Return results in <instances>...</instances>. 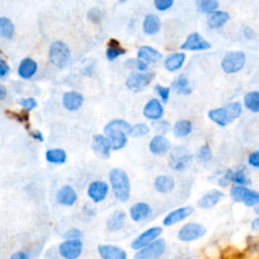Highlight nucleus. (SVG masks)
<instances>
[{"label": "nucleus", "mask_w": 259, "mask_h": 259, "mask_svg": "<svg viewBox=\"0 0 259 259\" xmlns=\"http://www.w3.org/2000/svg\"><path fill=\"white\" fill-rule=\"evenodd\" d=\"M132 125L122 119H114L106 123L104 126V134L109 139L112 150H119L123 148L127 142L126 135H130Z\"/></svg>", "instance_id": "1"}, {"label": "nucleus", "mask_w": 259, "mask_h": 259, "mask_svg": "<svg viewBox=\"0 0 259 259\" xmlns=\"http://www.w3.org/2000/svg\"><path fill=\"white\" fill-rule=\"evenodd\" d=\"M108 178L114 197L119 202H126L131 197V181L126 172L120 168H113L109 171Z\"/></svg>", "instance_id": "2"}, {"label": "nucleus", "mask_w": 259, "mask_h": 259, "mask_svg": "<svg viewBox=\"0 0 259 259\" xmlns=\"http://www.w3.org/2000/svg\"><path fill=\"white\" fill-rule=\"evenodd\" d=\"M242 112V105L240 102H232L228 105L208 111V117L221 126H226L234 119L240 116Z\"/></svg>", "instance_id": "3"}, {"label": "nucleus", "mask_w": 259, "mask_h": 259, "mask_svg": "<svg viewBox=\"0 0 259 259\" xmlns=\"http://www.w3.org/2000/svg\"><path fill=\"white\" fill-rule=\"evenodd\" d=\"M230 196L236 202H242L247 206L259 205V192L243 185L233 186L230 190Z\"/></svg>", "instance_id": "4"}, {"label": "nucleus", "mask_w": 259, "mask_h": 259, "mask_svg": "<svg viewBox=\"0 0 259 259\" xmlns=\"http://www.w3.org/2000/svg\"><path fill=\"white\" fill-rule=\"evenodd\" d=\"M70 50L65 42L57 40L51 45L49 50V58L51 63L56 67L63 68L70 60Z\"/></svg>", "instance_id": "5"}, {"label": "nucleus", "mask_w": 259, "mask_h": 259, "mask_svg": "<svg viewBox=\"0 0 259 259\" xmlns=\"http://www.w3.org/2000/svg\"><path fill=\"white\" fill-rule=\"evenodd\" d=\"M162 233H163V229L161 227H158V226L151 227V228L145 230L144 232H142L140 235H138L132 241L131 247H132V249L139 251V250L145 248L146 246L150 245L157 239H159V237L162 235Z\"/></svg>", "instance_id": "6"}, {"label": "nucleus", "mask_w": 259, "mask_h": 259, "mask_svg": "<svg viewBox=\"0 0 259 259\" xmlns=\"http://www.w3.org/2000/svg\"><path fill=\"white\" fill-rule=\"evenodd\" d=\"M206 233V229L198 224V223H187L182 226L178 233L177 238L181 242H193L201 237H203Z\"/></svg>", "instance_id": "7"}, {"label": "nucleus", "mask_w": 259, "mask_h": 259, "mask_svg": "<svg viewBox=\"0 0 259 259\" xmlns=\"http://www.w3.org/2000/svg\"><path fill=\"white\" fill-rule=\"evenodd\" d=\"M246 62V56L243 52H230L222 60L221 67L228 74L240 71Z\"/></svg>", "instance_id": "8"}, {"label": "nucleus", "mask_w": 259, "mask_h": 259, "mask_svg": "<svg viewBox=\"0 0 259 259\" xmlns=\"http://www.w3.org/2000/svg\"><path fill=\"white\" fill-rule=\"evenodd\" d=\"M166 250V242L164 239H157L150 245L136 252L134 259H158Z\"/></svg>", "instance_id": "9"}, {"label": "nucleus", "mask_w": 259, "mask_h": 259, "mask_svg": "<svg viewBox=\"0 0 259 259\" xmlns=\"http://www.w3.org/2000/svg\"><path fill=\"white\" fill-rule=\"evenodd\" d=\"M192 156L184 147L175 148L169 157V166L176 171L184 170L191 162Z\"/></svg>", "instance_id": "10"}, {"label": "nucleus", "mask_w": 259, "mask_h": 259, "mask_svg": "<svg viewBox=\"0 0 259 259\" xmlns=\"http://www.w3.org/2000/svg\"><path fill=\"white\" fill-rule=\"evenodd\" d=\"M83 243L80 239L65 240L60 243L58 252L63 259H77L82 254Z\"/></svg>", "instance_id": "11"}, {"label": "nucleus", "mask_w": 259, "mask_h": 259, "mask_svg": "<svg viewBox=\"0 0 259 259\" xmlns=\"http://www.w3.org/2000/svg\"><path fill=\"white\" fill-rule=\"evenodd\" d=\"M108 191H109V186L105 181L95 180L88 185L87 195L93 202L99 203L107 197Z\"/></svg>", "instance_id": "12"}, {"label": "nucleus", "mask_w": 259, "mask_h": 259, "mask_svg": "<svg viewBox=\"0 0 259 259\" xmlns=\"http://www.w3.org/2000/svg\"><path fill=\"white\" fill-rule=\"evenodd\" d=\"M153 78L152 73H132L126 79V86L130 90L141 91L151 83Z\"/></svg>", "instance_id": "13"}, {"label": "nucleus", "mask_w": 259, "mask_h": 259, "mask_svg": "<svg viewBox=\"0 0 259 259\" xmlns=\"http://www.w3.org/2000/svg\"><path fill=\"white\" fill-rule=\"evenodd\" d=\"M193 212V208L191 206H181L178 208H175L168 212L165 218L163 219V225L165 227H170L175 224H178L188 217H190Z\"/></svg>", "instance_id": "14"}, {"label": "nucleus", "mask_w": 259, "mask_h": 259, "mask_svg": "<svg viewBox=\"0 0 259 259\" xmlns=\"http://www.w3.org/2000/svg\"><path fill=\"white\" fill-rule=\"evenodd\" d=\"M78 199L76 190L70 185L61 186L56 193V200L60 205L72 206Z\"/></svg>", "instance_id": "15"}, {"label": "nucleus", "mask_w": 259, "mask_h": 259, "mask_svg": "<svg viewBox=\"0 0 259 259\" xmlns=\"http://www.w3.org/2000/svg\"><path fill=\"white\" fill-rule=\"evenodd\" d=\"M180 48L186 51H204L210 48V44L199 33L192 32L187 36L186 40L181 45Z\"/></svg>", "instance_id": "16"}, {"label": "nucleus", "mask_w": 259, "mask_h": 259, "mask_svg": "<svg viewBox=\"0 0 259 259\" xmlns=\"http://www.w3.org/2000/svg\"><path fill=\"white\" fill-rule=\"evenodd\" d=\"M92 149L97 155L107 159L110 157V150L112 149V146L106 136L97 134L92 139Z\"/></svg>", "instance_id": "17"}, {"label": "nucleus", "mask_w": 259, "mask_h": 259, "mask_svg": "<svg viewBox=\"0 0 259 259\" xmlns=\"http://www.w3.org/2000/svg\"><path fill=\"white\" fill-rule=\"evenodd\" d=\"M97 250L102 259H127L126 252L115 245L101 244L98 246Z\"/></svg>", "instance_id": "18"}, {"label": "nucleus", "mask_w": 259, "mask_h": 259, "mask_svg": "<svg viewBox=\"0 0 259 259\" xmlns=\"http://www.w3.org/2000/svg\"><path fill=\"white\" fill-rule=\"evenodd\" d=\"M128 214H130V218L132 221L137 222V223L142 222L151 217L152 208L147 202L140 201V202L133 204L130 207Z\"/></svg>", "instance_id": "19"}, {"label": "nucleus", "mask_w": 259, "mask_h": 259, "mask_svg": "<svg viewBox=\"0 0 259 259\" xmlns=\"http://www.w3.org/2000/svg\"><path fill=\"white\" fill-rule=\"evenodd\" d=\"M224 197V193L219 189H211L204 193L198 200L197 206L200 208H210L218 204Z\"/></svg>", "instance_id": "20"}, {"label": "nucleus", "mask_w": 259, "mask_h": 259, "mask_svg": "<svg viewBox=\"0 0 259 259\" xmlns=\"http://www.w3.org/2000/svg\"><path fill=\"white\" fill-rule=\"evenodd\" d=\"M149 149H150L152 154L157 155V156H161V155L166 154L169 151L170 143L164 136L157 135L151 140L150 145H149Z\"/></svg>", "instance_id": "21"}, {"label": "nucleus", "mask_w": 259, "mask_h": 259, "mask_svg": "<svg viewBox=\"0 0 259 259\" xmlns=\"http://www.w3.org/2000/svg\"><path fill=\"white\" fill-rule=\"evenodd\" d=\"M83 96L75 91H70V92H66L63 95V105L66 109L70 110V111H75L78 110L82 104H83Z\"/></svg>", "instance_id": "22"}, {"label": "nucleus", "mask_w": 259, "mask_h": 259, "mask_svg": "<svg viewBox=\"0 0 259 259\" xmlns=\"http://www.w3.org/2000/svg\"><path fill=\"white\" fill-rule=\"evenodd\" d=\"M154 188L157 192L166 194L175 188V181L169 175H159L154 180Z\"/></svg>", "instance_id": "23"}, {"label": "nucleus", "mask_w": 259, "mask_h": 259, "mask_svg": "<svg viewBox=\"0 0 259 259\" xmlns=\"http://www.w3.org/2000/svg\"><path fill=\"white\" fill-rule=\"evenodd\" d=\"M126 214L122 210H116L112 212L106 220V228L107 230L111 232H116L119 231L120 229L123 228L124 223H125Z\"/></svg>", "instance_id": "24"}, {"label": "nucleus", "mask_w": 259, "mask_h": 259, "mask_svg": "<svg viewBox=\"0 0 259 259\" xmlns=\"http://www.w3.org/2000/svg\"><path fill=\"white\" fill-rule=\"evenodd\" d=\"M144 115L149 119H159L164 113L162 104L157 99H151L144 107Z\"/></svg>", "instance_id": "25"}, {"label": "nucleus", "mask_w": 259, "mask_h": 259, "mask_svg": "<svg viewBox=\"0 0 259 259\" xmlns=\"http://www.w3.org/2000/svg\"><path fill=\"white\" fill-rule=\"evenodd\" d=\"M224 177L229 182H234L237 185H247L250 183L249 177L246 175V172L244 169H238V170H232L228 169L225 173Z\"/></svg>", "instance_id": "26"}, {"label": "nucleus", "mask_w": 259, "mask_h": 259, "mask_svg": "<svg viewBox=\"0 0 259 259\" xmlns=\"http://www.w3.org/2000/svg\"><path fill=\"white\" fill-rule=\"evenodd\" d=\"M37 70V64L30 58L23 59L18 67V74L23 79H29Z\"/></svg>", "instance_id": "27"}, {"label": "nucleus", "mask_w": 259, "mask_h": 259, "mask_svg": "<svg viewBox=\"0 0 259 259\" xmlns=\"http://www.w3.org/2000/svg\"><path fill=\"white\" fill-rule=\"evenodd\" d=\"M229 19H230V15L228 12L217 10L208 15L207 25L210 28H219V27H222Z\"/></svg>", "instance_id": "28"}, {"label": "nucleus", "mask_w": 259, "mask_h": 259, "mask_svg": "<svg viewBox=\"0 0 259 259\" xmlns=\"http://www.w3.org/2000/svg\"><path fill=\"white\" fill-rule=\"evenodd\" d=\"M184 61H185V54H183V53H174V54L169 55L165 59L164 66L168 71L174 72V71L181 68Z\"/></svg>", "instance_id": "29"}, {"label": "nucleus", "mask_w": 259, "mask_h": 259, "mask_svg": "<svg viewBox=\"0 0 259 259\" xmlns=\"http://www.w3.org/2000/svg\"><path fill=\"white\" fill-rule=\"evenodd\" d=\"M144 32L147 34H155L161 28L160 18L155 14H149L145 17L143 22Z\"/></svg>", "instance_id": "30"}, {"label": "nucleus", "mask_w": 259, "mask_h": 259, "mask_svg": "<svg viewBox=\"0 0 259 259\" xmlns=\"http://www.w3.org/2000/svg\"><path fill=\"white\" fill-rule=\"evenodd\" d=\"M138 57L148 62H158L162 59V54L152 47L143 46L138 51Z\"/></svg>", "instance_id": "31"}, {"label": "nucleus", "mask_w": 259, "mask_h": 259, "mask_svg": "<svg viewBox=\"0 0 259 259\" xmlns=\"http://www.w3.org/2000/svg\"><path fill=\"white\" fill-rule=\"evenodd\" d=\"M46 159L52 164H64L67 160V154L63 149H51L46 152Z\"/></svg>", "instance_id": "32"}, {"label": "nucleus", "mask_w": 259, "mask_h": 259, "mask_svg": "<svg viewBox=\"0 0 259 259\" xmlns=\"http://www.w3.org/2000/svg\"><path fill=\"white\" fill-rule=\"evenodd\" d=\"M192 131V123L189 120L181 119L174 124L173 133L176 138H184L188 136Z\"/></svg>", "instance_id": "33"}, {"label": "nucleus", "mask_w": 259, "mask_h": 259, "mask_svg": "<svg viewBox=\"0 0 259 259\" xmlns=\"http://www.w3.org/2000/svg\"><path fill=\"white\" fill-rule=\"evenodd\" d=\"M125 50L119 46V42L116 39H110L108 42V48L106 50V58L108 61H113L117 57L123 55Z\"/></svg>", "instance_id": "34"}, {"label": "nucleus", "mask_w": 259, "mask_h": 259, "mask_svg": "<svg viewBox=\"0 0 259 259\" xmlns=\"http://www.w3.org/2000/svg\"><path fill=\"white\" fill-rule=\"evenodd\" d=\"M244 104L247 109L259 112V91H250L244 96Z\"/></svg>", "instance_id": "35"}, {"label": "nucleus", "mask_w": 259, "mask_h": 259, "mask_svg": "<svg viewBox=\"0 0 259 259\" xmlns=\"http://www.w3.org/2000/svg\"><path fill=\"white\" fill-rule=\"evenodd\" d=\"M173 88L174 90L179 93V94H184V95H187V94H190L191 91H192V88L190 87V84H189V81L186 77L184 76H179L174 82H173Z\"/></svg>", "instance_id": "36"}, {"label": "nucleus", "mask_w": 259, "mask_h": 259, "mask_svg": "<svg viewBox=\"0 0 259 259\" xmlns=\"http://www.w3.org/2000/svg\"><path fill=\"white\" fill-rule=\"evenodd\" d=\"M196 7L202 13H212L219 7L218 0H196Z\"/></svg>", "instance_id": "37"}, {"label": "nucleus", "mask_w": 259, "mask_h": 259, "mask_svg": "<svg viewBox=\"0 0 259 259\" xmlns=\"http://www.w3.org/2000/svg\"><path fill=\"white\" fill-rule=\"evenodd\" d=\"M0 33L3 37L11 38L14 33V25L7 17H0Z\"/></svg>", "instance_id": "38"}, {"label": "nucleus", "mask_w": 259, "mask_h": 259, "mask_svg": "<svg viewBox=\"0 0 259 259\" xmlns=\"http://www.w3.org/2000/svg\"><path fill=\"white\" fill-rule=\"evenodd\" d=\"M149 132H150V127L147 124L139 123V124L132 126L130 136L134 137V138H139V137H143V136L149 134Z\"/></svg>", "instance_id": "39"}, {"label": "nucleus", "mask_w": 259, "mask_h": 259, "mask_svg": "<svg viewBox=\"0 0 259 259\" xmlns=\"http://www.w3.org/2000/svg\"><path fill=\"white\" fill-rule=\"evenodd\" d=\"M125 66H128L130 68L138 69L140 71H146L148 69V65L146 62H144L142 60H136V59H131V60L126 61Z\"/></svg>", "instance_id": "40"}, {"label": "nucleus", "mask_w": 259, "mask_h": 259, "mask_svg": "<svg viewBox=\"0 0 259 259\" xmlns=\"http://www.w3.org/2000/svg\"><path fill=\"white\" fill-rule=\"evenodd\" d=\"M197 157L198 159L201 161V162H207L211 159V152H210V149L207 145H204L202 146L199 151H198V154H197Z\"/></svg>", "instance_id": "41"}, {"label": "nucleus", "mask_w": 259, "mask_h": 259, "mask_svg": "<svg viewBox=\"0 0 259 259\" xmlns=\"http://www.w3.org/2000/svg\"><path fill=\"white\" fill-rule=\"evenodd\" d=\"M18 103L26 110V111H29L31 109H33L34 107H36L37 103L35 101L34 98L32 97H29V98H23V99H19L18 100Z\"/></svg>", "instance_id": "42"}, {"label": "nucleus", "mask_w": 259, "mask_h": 259, "mask_svg": "<svg viewBox=\"0 0 259 259\" xmlns=\"http://www.w3.org/2000/svg\"><path fill=\"white\" fill-rule=\"evenodd\" d=\"M82 236V232L77 228H71L64 234L65 240H77Z\"/></svg>", "instance_id": "43"}, {"label": "nucleus", "mask_w": 259, "mask_h": 259, "mask_svg": "<svg viewBox=\"0 0 259 259\" xmlns=\"http://www.w3.org/2000/svg\"><path fill=\"white\" fill-rule=\"evenodd\" d=\"M155 89L158 92L159 96L161 97L162 101L167 102L168 98H169V94H170V88L169 87H164L162 85H157Z\"/></svg>", "instance_id": "44"}, {"label": "nucleus", "mask_w": 259, "mask_h": 259, "mask_svg": "<svg viewBox=\"0 0 259 259\" xmlns=\"http://www.w3.org/2000/svg\"><path fill=\"white\" fill-rule=\"evenodd\" d=\"M154 4L158 10L165 11L172 6L173 0H154Z\"/></svg>", "instance_id": "45"}, {"label": "nucleus", "mask_w": 259, "mask_h": 259, "mask_svg": "<svg viewBox=\"0 0 259 259\" xmlns=\"http://www.w3.org/2000/svg\"><path fill=\"white\" fill-rule=\"evenodd\" d=\"M248 163L256 168H259V150L252 152L248 156Z\"/></svg>", "instance_id": "46"}, {"label": "nucleus", "mask_w": 259, "mask_h": 259, "mask_svg": "<svg viewBox=\"0 0 259 259\" xmlns=\"http://www.w3.org/2000/svg\"><path fill=\"white\" fill-rule=\"evenodd\" d=\"M153 126L155 127V130L161 134H165L168 130H169V123L165 120L162 121H157L155 123H153Z\"/></svg>", "instance_id": "47"}, {"label": "nucleus", "mask_w": 259, "mask_h": 259, "mask_svg": "<svg viewBox=\"0 0 259 259\" xmlns=\"http://www.w3.org/2000/svg\"><path fill=\"white\" fill-rule=\"evenodd\" d=\"M88 17L93 21V22H99L101 19V12L97 8H93L88 12Z\"/></svg>", "instance_id": "48"}, {"label": "nucleus", "mask_w": 259, "mask_h": 259, "mask_svg": "<svg viewBox=\"0 0 259 259\" xmlns=\"http://www.w3.org/2000/svg\"><path fill=\"white\" fill-rule=\"evenodd\" d=\"M25 111H21L20 113H16L15 114V118L17 120H19L20 122L24 123L26 125V127H28V114Z\"/></svg>", "instance_id": "49"}, {"label": "nucleus", "mask_w": 259, "mask_h": 259, "mask_svg": "<svg viewBox=\"0 0 259 259\" xmlns=\"http://www.w3.org/2000/svg\"><path fill=\"white\" fill-rule=\"evenodd\" d=\"M9 72V66L4 60H0V76L3 78Z\"/></svg>", "instance_id": "50"}, {"label": "nucleus", "mask_w": 259, "mask_h": 259, "mask_svg": "<svg viewBox=\"0 0 259 259\" xmlns=\"http://www.w3.org/2000/svg\"><path fill=\"white\" fill-rule=\"evenodd\" d=\"M10 259H30L26 252L24 251H16L11 256Z\"/></svg>", "instance_id": "51"}, {"label": "nucleus", "mask_w": 259, "mask_h": 259, "mask_svg": "<svg viewBox=\"0 0 259 259\" xmlns=\"http://www.w3.org/2000/svg\"><path fill=\"white\" fill-rule=\"evenodd\" d=\"M30 136L35 139L36 141L38 142H44V137H42V134L39 132V131H32L30 133Z\"/></svg>", "instance_id": "52"}, {"label": "nucleus", "mask_w": 259, "mask_h": 259, "mask_svg": "<svg viewBox=\"0 0 259 259\" xmlns=\"http://www.w3.org/2000/svg\"><path fill=\"white\" fill-rule=\"evenodd\" d=\"M251 228H252V230H254V231H259V218L255 219V220L252 222Z\"/></svg>", "instance_id": "53"}, {"label": "nucleus", "mask_w": 259, "mask_h": 259, "mask_svg": "<svg viewBox=\"0 0 259 259\" xmlns=\"http://www.w3.org/2000/svg\"><path fill=\"white\" fill-rule=\"evenodd\" d=\"M5 96H6V90L3 85H0V99L3 100L5 98Z\"/></svg>", "instance_id": "54"}, {"label": "nucleus", "mask_w": 259, "mask_h": 259, "mask_svg": "<svg viewBox=\"0 0 259 259\" xmlns=\"http://www.w3.org/2000/svg\"><path fill=\"white\" fill-rule=\"evenodd\" d=\"M255 211H256L257 213H259V205H257V206L255 207Z\"/></svg>", "instance_id": "55"}, {"label": "nucleus", "mask_w": 259, "mask_h": 259, "mask_svg": "<svg viewBox=\"0 0 259 259\" xmlns=\"http://www.w3.org/2000/svg\"><path fill=\"white\" fill-rule=\"evenodd\" d=\"M119 2H125V1H127V0H118Z\"/></svg>", "instance_id": "56"}]
</instances>
